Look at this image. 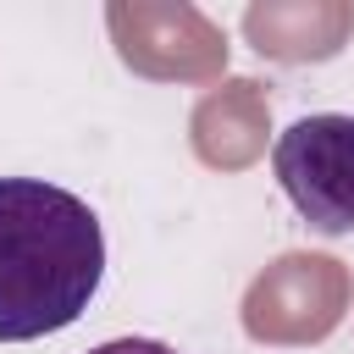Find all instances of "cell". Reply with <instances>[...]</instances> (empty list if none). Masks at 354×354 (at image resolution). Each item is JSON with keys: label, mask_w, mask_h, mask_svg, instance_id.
Wrapping results in <instances>:
<instances>
[{"label": "cell", "mask_w": 354, "mask_h": 354, "mask_svg": "<svg viewBox=\"0 0 354 354\" xmlns=\"http://www.w3.org/2000/svg\"><path fill=\"white\" fill-rule=\"evenodd\" d=\"M105 277L88 199L44 177H0V343L66 332Z\"/></svg>", "instance_id": "1"}, {"label": "cell", "mask_w": 354, "mask_h": 354, "mask_svg": "<svg viewBox=\"0 0 354 354\" xmlns=\"http://www.w3.org/2000/svg\"><path fill=\"white\" fill-rule=\"evenodd\" d=\"M271 171L315 232H354V116H299L277 133Z\"/></svg>", "instance_id": "2"}, {"label": "cell", "mask_w": 354, "mask_h": 354, "mask_svg": "<svg viewBox=\"0 0 354 354\" xmlns=\"http://www.w3.org/2000/svg\"><path fill=\"white\" fill-rule=\"evenodd\" d=\"M88 354H177V348L160 343V337H111V343H100Z\"/></svg>", "instance_id": "3"}]
</instances>
